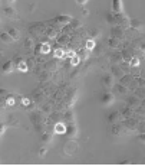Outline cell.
Here are the masks:
<instances>
[{
  "label": "cell",
  "instance_id": "cell-45",
  "mask_svg": "<svg viewBox=\"0 0 145 166\" xmlns=\"http://www.w3.org/2000/svg\"><path fill=\"white\" fill-rule=\"evenodd\" d=\"M43 111L49 113V111H50V107H49V105H45V107H43Z\"/></svg>",
  "mask_w": 145,
  "mask_h": 166
},
{
  "label": "cell",
  "instance_id": "cell-13",
  "mask_svg": "<svg viewBox=\"0 0 145 166\" xmlns=\"http://www.w3.org/2000/svg\"><path fill=\"white\" fill-rule=\"evenodd\" d=\"M16 69L20 72H28L29 71V65L28 62L24 61V59H19L17 61V64H16Z\"/></svg>",
  "mask_w": 145,
  "mask_h": 166
},
{
  "label": "cell",
  "instance_id": "cell-33",
  "mask_svg": "<svg viewBox=\"0 0 145 166\" xmlns=\"http://www.w3.org/2000/svg\"><path fill=\"white\" fill-rule=\"evenodd\" d=\"M46 36L49 39H55V38H58V32L55 30V29H49V30H46Z\"/></svg>",
  "mask_w": 145,
  "mask_h": 166
},
{
  "label": "cell",
  "instance_id": "cell-32",
  "mask_svg": "<svg viewBox=\"0 0 145 166\" xmlns=\"http://www.w3.org/2000/svg\"><path fill=\"white\" fill-rule=\"evenodd\" d=\"M122 116H125V117H132V116H134V109L128 105V107L122 111Z\"/></svg>",
  "mask_w": 145,
  "mask_h": 166
},
{
  "label": "cell",
  "instance_id": "cell-28",
  "mask_svg": "<svg viewBox=\"0 0 145 166\" xmlns=\"http://www.w3.org/2000/svg\"><path fill=\"white\" fill-rule=\"evenodd\" d=\"M69 59H70V65H72V66H78V65H79L80 57L78 55V53H75V55H73L72 58H69Z\"/></svg>",
  "mask_w": 145,
  "mask_h": 166
},
{
  "label": "cell",
  "instance_id": "cell-44",
  "mask_svg": "<svg viewBox=\"0 0 145 166\" xmlns=\"http://www.w3.org/2000/svg\"><path fill=\"white\" fill-rule=\"evenodd\" d=\"M0 95H5L6 97V95H7V91H6L5 88H0Z\"/></svg>",
  "mask_w": 145,
  "mask_h": 166
},
{
  "label": "cell",
  "instance_id": "cell-30",
  "mask_svg": "<svg viewBox=\"0 0 145 166\" xmlns=\"http://www.w3.org/2000/svg\"><path fill=\"white\" fill-rule=\"evenodd\" d=\"M58 42L61 43V45H68L69 43V36L68 35H62V36H58Z\"/></svg>",
  "mask_w": 145,
  "mask_h": 166
},
{
  "label": "cell",
  "instance_id": "cell-35",
  "mask_svg": "<svg viewBox=\"0 0 145 166\" xmlns=\"http://www.w3.org/2000/svg\"><path fill=\"white\" fill-rule=\"evenodd\" d=\"M22 105L23 107H32V101L28 97H22Z\"/></svg>",
  "mask_w": 145,
  "mask_h": 166
},
{
  "label": "cell",
  "instance_id": "cell-7",
  "mask_svg": "<svg viewBox=\"0 0 145 166\" xmlns=\"http://www.w3.org/2000/svg\"><path fill=\"white\" fill-rule=\"evenodd\" d=\"M101 84H102L105 88H112V87L115 85V84H113V77L112 75H103Z\"/></svg>",
  "mask_w": 145,
  "mask_h": 166
},
{
  "label": "cell",
  "instance_id": "cell-3",
  "mask_svg": "<svg viewBox=\"0 0 145 166\" xmlns=\"http://www.w3.org/2000/svg\"><path fill=\"white\" fill-rule=\"evenodd\" d=\"M53 22L58 25H61V26H66V25H69L70 22H72V18L68 16V14H59V16H56V18L53 19Z\"/></svg>",
  "mask_w": 145,
  "mask_h": 166
},
{
  "label": "cell",
  "instance_id": "cell-22",
  "mask_svg": "<svg viewBox=\"0 0 145 166\" xmlns=\"http://www.w3.org/2000/svg\"><path fill=\"white\" fill-rule=\"evenodd\" d=\"M76 53L80 57V59H88L89 55H91V51H88L86 48H82V49H79Z\"/></svg>",
  "mask_w": 145,
  "mask_h": 166
},
{
  "label": "cell",
  "instance_id": "cell-27",
  "mask_svg": "<svg viewBox=\"0 0 145 166\" xmlns=\"http://www.w3.org/2000/svg\"><path fill=\"white\" fill-rule=\"evenodd\" d=\"M128 105H129V107H132V109H134V107H136V105H139V100H138V97H136V95L131 97V98L128 100Z\"/></svg>",
  "mask_w": 145,
  "mask_h": 166
},
{
  "label": "cell",
  "instance_id": "cell-21",
  "mask_svg": "<svg viewBox=\"0 0 145 166\" xmlns=\"http://www.w3.org/2000/svg\"><path fill=\"white\" fill-rule=\"evenodd\" d=\"M132 57H134V55L131 53V51H129V49H125V51H122V53H121V58L125 62H128V64H129V61H131Z\"/></svg>",
  "mask_w": 145,
  "mask_h": 166
},
{
  "label": "cell",
  "instance_id": "cell-40",
  "mask_svg": "<svg viewBox=\"0 0 145 166\" xmlns=\"http://www.w3.org/2000/svg\"><path fill=\"white\" fill-rule=\"evenodd\" d=\"M6 128H7V124L0 123V136H2V134H3V133L6 132Z\"/></svg>",
  "mask_w": 145,
  "mask_h": 166
},
{
  "label": "cell",
  "instance_id": "cell-14",
  "mask_svg": "<svg viewBox=\"0 0 145 166\" xmlns=\"http://www.w3.org/2000/svg\"><path fill=\"white\" fill-rule=\"evenodd\" d=\"M76 132H78V128H76V126L73 124V121H70V123L66 124V133H68V136L73 137L76 134Z\"/></svg>",
  "mask_w": 145,
  "mask_h": 166
},
{
  "label": "cell",
  "instance_id": "cell-29",
  "mask_svg": "<svg viewBox=\"0 0 145 166\" xmlns=\"http://www.w3.org/2000/svg\"><path fill=\"white\" fill-rule=\"evenodd\" d=\"M66 26H68L69 29H73V30H75V29L80 28V22L78 19H72V22H70L69 25H66Z\"/></svg>",
  "mask_w": 145,
  "mask_h": 166
},
{
  "label": "cell",
  "instance_id": "cell-2",
  "mask_svg": "<svg viewBox=\"0 0 145 166\" xmlns=\"http://www.w3.org/2000/svg\"><path fill=\"white\" fill-rule=\"evenodd\" d=\"M52 51V46L49 42H40L38 45H35V55H39V53H42V55H46Z\"/></svg>",
  "mask_w": 145,
  "mask_h": 166
},
{
  "label": "cell",
  "instance_id": "cell-37",
  "mask_svg": "<svg viewBox=\"0 0 145 166\" xmlns=\"http://www.w3.org/2000/svg\"><path fill=\"white\" fill-rule=\"evenodd\" d=\"M75 100H76V94L75 95L69 94V95H68V98H66V103H68V105H72L73 103H75Z\"/></svg>",
  "mask_w": 145,
  "mask_h": 166
},
{
  "label": "cell",
  "instance_id": "cell-23",
  "mask_svg": "<svg viewBox=\"0 0 145 166\" xmlns=\"http://www.w3.org/2000/svg\"><path fill=\"white\" fill-rule=\"evenodd\" d=\"M7 33H9L10 36L16 41V39H19L20 38V32H19V29H16V28H9V30H7Z\"/></svg>",
  "mask_w": 145,
  "mask_h": 166
},
{
  "label": "cell",
  "instance_id": "cell-31",
  "mask_svg": "<svg viewBox=\"0 0 145 166\" xmlns=\"http://www.w3.org/2000/svg\"><path fill=\"white\" fill-rule=\"evenodd\" d=\"M129 66H131V68H138V66H139V58L132 57L131 61H129Z\"/></svg>",
  "mask_w": 145,
  "mask_h": 166
},
{
  "label": "cell",
  "instance_id": "cell-47",
  "mask_svg": "<svg viewBox=\"0 0 145 166\" xmlns=\"http://www.w3.org/2000/svg\"><path fill=\"white\" fill-rule=\"evenodd\" d=\"M6 2H9V3H14L16 0H6Z\"/></svg>",
  "mask_w": 145,
  "mask_h": 166
},
{
  "label": "cell",
  "instance_id": "cell-41",
  "mask_svg": "<svg viewBox=\"0 0 145 166\" xmlns=\"http://www.w3.org/2000/svg\"><path fill=\"white\" fill-rule=\"evenodd\" d=\"M136 128H138L141 133H145V121L144 123H138V127Z\"/></svg>",
  "mask_w": 145,
  "mask_h": 166
},
{
  "label": "cell",
  "instance_id": "cell-20",
  "mask_svg": "<svg viewBox=\"0 0 145 166\" xmlns=\"http://www.w3.org/2000/svg\"><path fill=\"white\" fill-rule=\"evenodd\" d=\"M0 39H2V42H5V43H12L14 41V39L12 38L7 32H2V33H0Z\"/></svg>",
  "mask_w": 145,
  "mask_h": 166
},
{
  "label": "cell",
  "instance_id": "cell-10",
  "mask_svg": "<svg viewBox=\"0 0 145 166\" xmlns=\"http://www.w3.org/2000/svg\"><path fill=\"white\" fill-rule=\"evenodd\" d=\"M112 10H113V13H122L124 12L122 0H112Z\"/></svg>",
  "mask_w": 145,
  "mask_h": 166
},
{
  "label": "cell",
  "instance_id": "cell-15",
  "mask_svg": "<svg viewBox=\"0 0 145 166\" xmlns=\"http://www.w3.org/2000/svg\"><path fill=\"white\" fill-rule=\"evenodd\" d=\"M108 46L112 48V49H118V48H121V41L117 38H109L108 39Z\"/></svg>",
  "mask_w": 145,
  "mask_h": 166
},
{
  "label": "cell",
  "instance_id": "cell-24",
  "mask_svg": "<svg viewBox=\"0 0 145 166\" xmlns=\"http://www.w3.org/2000/svg\"><path fill=\"white\" fill-rule=\"evenodd\" d=\"M5 103H6V105H9V107H13L14 104H16V98H14L12 94H7L5 97Z\"/></svg>",
  "mask_w": 145,
  "mask_h": 166
},
{
  "label": "cell",
  "instance_id": "cell-4",
  "mask_svg": "<svg viewBox=\"0 0 145 166\" xmlns=\"http://www.w3.org/2000/svg\"><path fill=\"white\" fill-rule=\"evenodd\" d=\"M111 33H112V38H117V39H119V41L125 38V30H124V28L118 26V25L113 26L112 30H111Z\"/></svg>",
  "mask_w": 145,
  "mask_h": 166
},
{
  "label": "cell",
  "instance_id": "cell-5",
  "mask_svg": "<svg viewBox=\"0 0 145 166\" xmlns=\"http://www.w3.org/2000/svg\"><path fill=\"white\" fill-rule=\"evenodd\" d=\"M115 101V95L112 93H103V95L101 97V103L103 105H111Z\"/></svg>",
  "mask_w": 145,
  "mask_h": 166
},
{
  "label": "cell",
  "instance_id": "cell-43",
  "mask_svg": "<svg viewBox=\"0 0 145 166\" xmlns=\"http://www.w3.org/2000/svg\"><path fill=\"white\" fill-rule=\"evenodd\" d=\"M75 2L78 5H86V3H88V0H75Z\"/></svg>",
  "mask_w": 145,
  "mask_h": 166
},
{
  "label": "cell",
  "instance_id": "cell-36",
  "mask_svg": "<svg viewBox=\"0 0 145 166\" xmlns=\"http://www.w3.org/2000/svg\"><path fill=\"white\" fill-rule=\"evenodd\" d=\"M42 142H45V143L52 142V134H49V133H43L42 134Z\"/></svg>",
  "mask_w": 145,
  "mask_h": 166
},
{
  "label": "cell",
  "instance_id": "cell-12",
  "mask_svg": "<svg viewBox=\"0 0 145 166\" xmlns=\"http://www.w3.org/2000/svg\"><path fill=\"white\" fill-rule=\"evenodd\" d=\"M129 28L134 29V30H136V32H141L142 29H144V26H142V22L138 19H131V22H129Z\"/></svg>",
  "mask_w": 145,
  "mask_h": 166
},
{
  "label": "cell",
  "instance_id": "cell-46",
  "mask_svg": "<svg viewBox=\"0 0 145 166\" xmlns=\"http://www.w3.org/2000/svg\"><path fill=\"white\" fill-rule=\"evenodd\" d=\"M141 51H142V52H145V42L141 43Z\"/></svg>",
  "mask_w": 145,
  "mask_h": 166
},
{
  "label": "cell",
  "instance_id": "cell-16",
  "mask_svg": "<svg viewBox=\"0 0 145 166\" xmlns=\"http://www.w3.org/2000/svg\"><path fill=\"white\" fill-rule=\"evenodd\" d=\"M125 126L128 128H132V130H135L136 127H138V121H136L134 117H128V119L125 120Z\"/></svg>",
  "mask_w": 145,
  "mask_h": 166
},
{
  "label": "cell",
  "instance_id": "cell-19",
  "mask_svg": "<svg viewBox=\"0 0 145 166\" xmlns=\"http://www.w3.org/2000/svg\"><path fill=\"white\" fill-rule=\"evenodd\" d=\"M85 48L88 49V51H92V49H95L96 48V42H95L94 38H89L85 41Z\"/></svg>",
  "mask_w": 145,
  "mask_h": 166
},
{
  "label": "cell",
  "instance_id": "cell-39",
  "mask_svg": "<svg viewBox=\"0 0 145 166\" xmlns=\"http://www.w3.org/2000/svg\"><path fill=\"white\" fill-rule=\"evenodd\" d=\"M24 46L26 48H33V41L30 38H28L26 41H24Z\"/></svg>",
  "mask_w": 145,
  "mask_h": 166
},
{
  "label": "cell",
  "instance_id": "cell-26",
  "mask_svg": "<svg viewBox=\"0 0 145 166\" xmlns=\"http://www.w3.org/2000/svg\"><path fill=\"white\" fill-rule=\"evenodd\" d=\"M111 132H112L113 136H119L121 132H122V128H121V126H119V123H113L112 128H111Z\"/></svg>",
  "mask_w": 145,
  "mask_h": 166
},
{
  "label": "cell",
  "instance_id": "cell-17",
  "mask_svg": "<svg viewBox=\"0 0 145 166\" xmlns=\"http://www.w3.org/2000/svg\"><path fill=\"white\" fill-rule=\"evenodd\" d=\"M5 14L7 16V18H12V19H16L17 18V13H16V10L13 9V7H10V6H7V7H5Z\"/></svg>",
  "mask_w": 145,
  "mask_h": 166
},
{
  "label": "cell",
  "instance_id": "cell-34",
  "mask_svg": "<svg viewBox=\"0 0 145 166\" xmlns=\"http://www.w3.org/2000/svg\"><path fill=\"white\" fill-rule=\"evenodd\" d=\"M105 19H106V22H109V23L115 25V14H113V12H112V13H109V12H108V13L105 14Z\"/></svg>",
  "mask_w": 145,
  "mask_h": 166
},
{
  "label": "cell",
  "instance_id": "cell-38",
  "mask_svg": "<svg viewBox=\"0 0 145 166\" xmlns=\"http://www.w3.org/2000/svg\"><path fill=\"white\" fill-rule=\"evenodd\" d=\"M46 152H47V149H46V147H45V146H43V147H40V149H39L38 155H39V156H40V157H42V156H45V155H46Z\"/></svg>",
  "mask_w": 145,
  "mask_h": 166
},
{
  "label": "cell",
  "instance_id": "cell-18",
  "mask_svg": "<svg viewBox=\"0 0 145 166\" xmlns=\"http://www.w3.org/2000/svg\"><path fill=\"white\" fill-rule=\"evenodd\" d=\"M53 57L56 59H65V49L63 48H56L53 51Z\"/></svg>",
  "mask_w": 145,
  "mask_h": 166
},
{
  "label": "cell",
  "instance_id": "cell-8",
  "mask_svg": "<svg viewBox=\"0 0 145 166\" xmlns=\"http://www.w3.org/2000/svg\"><path fill=\"white\" fill-rule=\"evenodd\" d=\"M53 132L56 133V134H65L66 133V123H63V121H58V123H55V126H53Z\"/></svg>",
  "mask_w": 145,
  "mask_h": 166
},
{
  "label": "cell",
  "instance_id": "cell-42",
  "mask_svg": "<svg viewBox=\"0 0 145 166\" xmlns=\"http://www.w3.org/2000/svg\"><path fill=\"white\" fill-rule=\"evenodd\" d=\"M138 140H139L141 143H144V144H145V133H139V136H138Z\"/></svg>",
  "mask_w": 145,
  "mask_h": 166
},
{
  "label": "cell",
  "instance_id": "cell-9",
  "mask_svg": "<svg viewBox=\"0 0 145 166\" xmlns=\"http://www.w3.org/2000/svg\"><path fill=\"white\" fill-rule=\"evenodd\" d=\"M122 120V113L121 111H113V113L109 114V117H108V121L109 123H119Z\"/></svg>",
  "mask_w": 145,
  "mask_h": 166
},
{
  "label": "cell",
  "instance_id": "cell-25",
  "mask_svg": "<svg viewBox=\"0 0 145 166\" xmlns=\"http://www.w3.org/2000/svg\"><path fill=\"white\" fill-rule=\"evenodd\" d=\"M113 87H115V90H117L119 94H126V93H128V90H129L128 87L122 85L121 82H119V84H117V85H113Z\"/></svg>",
  "mask_w": 145,
  "mask_h": 166
},
{
  "label": "cell",
  "instance_id": "cell-1",
  "mask_svg": "<svg viewBox=\"0 0 145 166\" xmlns=\"http://www.w3.org/2000/svg\"><path fill=\"white\" fill-rule=\"evenodd\" d=\"M115 14V25H118V26H121V28H129V22H131V19L126 16L124 12L122 13H113Z\"/></svg>",
  "mask_w": 145,
  "mask_h": 166
},
{
  "label": "cell",
  "instance_id": "cell-11",
  "mask_svg": "<svg viewBox=\"0 0 145 166\" xmlns=\"http://www.w3.org/2000/svg\"><path fill=\"white\" fill-rule=\"evenodd\" d=\"M14 71V62L13 61H6L3 62V65H2V72H5V74H9V72Z\"/></svg>",
  "mask_w": 145,
  "mask_h": 166
},
{
  "label": "cell",
  "instance_id": "cell-6",
  "mask_svg": "<svg viewBox=\"0 0 145 166\" xmlns=\"http://www.w3.org/2000/svg\"><path fill=\"white\" fill-rule=\"evenodd\" d=\"M119 82H121L122 85L128 87V88H131V85H134V82H135V78H134V77H131L129 74H126V75H122L121 77Z\"/></svg>",
  "mask_w": 145,
  "mask_h": 166
}]
</instances>
